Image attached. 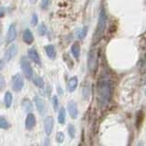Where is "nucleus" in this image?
Masks as SVG:
<instances>
[{"mask_svg":"<svg viewBox=\"0 0 146 146\" xmlns=\"http://www.w3.org/2000/svg\"><path fill=\"white\" fill-rule=\"evenodd\" d=\"M34 100H35V104H36V109H38V111L40 113H42V114L45 113V111H46V103L44 102V100L39 98L38 96H36Z\"/></svg>","mask_w":146,"mask_h":146,"instance_id":"nucleus-15","label":"nucleus"},{"mask_svg":"<svg viewBox=\"0 0 146 146\" xmlns=\"http://www.w3.org/2000/svg\"><path fill=\"white\" fill-rule=\"evenodd\" d=\"M22 108L26 112H31L33 111V104L31 100L27 98H24L22 100Z\"/></svg>","mask_w":146,"mask_h":146,"instance_id":"nucleus-17","label":"nucleus"},{"mask_svg":"<svg viewBox=\"0 0 146 146\" xmlns=\"http://www.w3.org/2000/svg\"><path fill=\"white\" fill-rule=\"evenodd\" d=\"M106 23H107V15L105 9L102 8L100 12L99 15V19H98V24L97 27H96V31L93 36V42L97 43L102 38L104 34L105 29H106Z\"/></svg>","mask_w":146,"mask_h":146,"instance_id":"nucleus-2","label":"nucleus"},{"mask_svg":"<svg viewBox=\"0 0 146 146\" xmlns=\"http://www.w3.org/2000/svg\"><path fill=\"white\" fill-rule=\"evenodd\" d=\"M98 100L99 104L102 109L106 108L110 102H111L112 95V83L111 79L106 76L102 75L100 78L98 82Z\"/></svg>","mask_w":146,"mask_h":146,"instance_id":"nucleus-1","label":"nucleus"},{"mask_svg":"<svg viewBox=\"0 0 146 146\" xmlns=\"http://www.w3.org/2000/svg\"><path fill=\"white\" fill-rule=\"evenodd\" d=\"M45 51H46V54H47V56L49 58L54 59L55 58H56L57 52H56V49H55V47L52 44H49V45L46 46V47H45Z\"/></svg>","mask_w":146,"mask_h":146,"instance_id":"nucleus-16","label":"nucleus"},{"mask_svg":"<svg viewBox=\"0 0 146 146\" xmlns=\"http://www.w3.org/2000/svg\"><path fill=\"white\" fill-rule=\"evenodd\" d=\"M20 64H21V68H22L23 74H24L26 79H27V80L33 79V76H34L33 68H32L29 61L27 60V58L25 57H22Z\"/></svg>","mask_w":146,"mask_h":146,"instance_id":"nucleus-3","label":"nucleus"},{"mask_svg":"<svg viewBox=\"0 0 146 146\" xmlns=\"http://www.w3.org/2000/svg\"><path fill=\"white\" fill-rule=\"evenodd\" d=\"M88 29H89V27H87V26H84L83 27H81L80 30H78L77 36L80 39H83L85 36H87V34H88Z\"/></svg>","mask_w":146,"mask_h":146,"instance_id":"nucleus-21","label":"nucleus"},{"mask_svg":"<svg viewBox=\"0 0 146 146\" xmlns=\"http://www.w3.org/2000/svg\"><path fill=\"white\" fill-rule=\"evenodd\" d=\"M67 109H68V112L70 114V116L72 119H77L78 115H79V111H78V106L75 102H70L67 105Z\"/></svg>","mask_w":146,"mask_h":146,"instance_id":"nucleus-7","label":"nucleus"},{"mask_svg":"<svg viewBox=\"0 0 146 146\" xmlns=\"http://www.w3.org/2000/svg\"><path fill=\"white\" fill-rule=\"evenodd\" d=\"M29 1H30V3H31V4H35L36 1H38V0H29Z\"/></svg>","mask_w":146,"mask_h":146,"instance_id":"nucleus-32","label":"nucleus"},{"mask_svg":"<svg viewBox=\"0 0 146 146\" xmlns=\"http://www.w3.org/2000/svg\"><path fill=\"white\" fill-rule=\"evenodd\" d=\"M38 35L39 36H45L46 33H47V27H46V25L44 23H41L38 27Z\"/></svg>","mask_w":146,"mask_h":146,"instance_id":"nucleus-25","label":"nucleus"},{"mask_svg":"<svg viewBox=\"0 0 146 146\" xmlns=\"http://www.w3.org/2000/svg\"><path fill=\"white\" fill-rule=\"evenodd\" d=\"M23 41L27 45H31L34 42V36L29 29H25L24 33H23Z\"/></svg>","mask_w":146,"mask_h":146,"instance_id":"nucleus-13","label":"nucleus"},{"mask_svg":"<svg viewBox=\"0 0 146 146\" xmlns=\"http://www.w3.org/2000/svg\"><path fill=\"white\" fill-rule=\"evenodd\" d=\"M36 116L33 113H29L26 117V121H25V125H26V129L27 130H32L36 125Z\"/></svg>","mask_w":146,"mask_h":146,"instance_id":"nucleus-10","label":"nucleus"},{"mask_svg":"<svg viewBox=\"0 0 146 146\" xmlns=\"http://www.w3.org/2000/svg\"><path fill=\"white\" fill-rule=\"evenodd\" d=\"M68 135L71 139H74L75 136H76V129L73 124H70L68 126Z\"/></svg>","mask_w":146,"mask_h":146,"instance_id":"nucleus-24","label":"nucleus"},{"mask_svg":"<svg viewBox=\"0 0 146 146\" xmlns=\"http://www.w3.org/2000/svg\"><path fill=\"white\" fill-rule=\"evenodd\" d=\"M58 121L59 124H64L66 122V110L64 108H60L58 114Z\"/></svg>","mask_w":146,"mask_h":146,"instance_id":"nucleus-19","label":"nucleus"},{"mask_svg":"<svg viewBox=\"0 0 146 146\" xmlns=\"http://www.w3.org/2000/svg\"><path fill=\"white\" fill-rule=\"evenodd\" d=\"M44 129L45 132L48 136L52 133L53 131V118L51 116H48L44 120Z\"/></svg>","mask_w":146,"mask_h":146,"instance_id":"nucleus-9","label":"nucleus"},{"mask_svg":"<svg viewBox=\"0 0 146 146\" xmlns=\"http://www.w3.org/2000/svg\"><path fill=\"white\" fill-rule=\"evenodd\" d=\"M24 87V79L20 74H15L12 77V89L16 92H19Z\"/></svg>","mask_w":146,"mask_h":146,"instance_id":"nucleus-5","label":"nucleus"},{"mask_svg":"<svg viewBox=\"0 0 146 146\" xmlns=\"http://www.w3.org/2000/svg\"><path fill=\"white\" fill-rule=\"evenodd\" d=\"M145 95H146V90H145Z\"/></svg>","mask_w":146,"mask_h":146,"instance_id":"nucleus-33","label":"nucleus"},{"mask_svg":"<svg viewBox=\"0 0 146 146\" xmlns=\"http://www.w3.org/2000/svg\"><path fill=\"white\" fill-rule=\"evenodd\" d=\"M52 105H53V109L55 111H58V98L57 95H53L52 97Z\"/></svg>","mask_w":146,"mask_h":146,"instance_id":"nucleus-27","label":"nucleus"},{"mask_svg":"<svg viewBox=\"0 0 146 146\" xmlns=\"http://www.w3.org/2000/svg\"><path fill=\"white\" fill-rule=\"evenodd\" d=\"M5 65H6V61L4 60V58L0 59V71H1L3 68H4Z\"/></svg>","mask_w":146,"mask_h":146,"instance_id":"nucleus-30","label":"nucleus"},{"mask_svg":"<svg viewBox=\"0 0 146 146\" xmlns=\"http://www.w3.org/2000/svg\"><path fill=\"white\" fill-rule=\"evenodd\" d=\"M78 82H79V80H78V78L76 76L74 77H71L70 80H68L67 82V90L68 92H73L78 87Z\"/></svg>","mask_w":146,"mask_h":146,"instance_id":"nucleus-12","label":"nucleus"},{"mask_svg":"<svg viewBox=\"0 0 146 146\" xmlns=\"http://www.w3.org/2000/svg\"><path fill=\"white\" fill-rule=\"evenodd\" d=\"M90 84L87 83L84 87L83 90H82V94H83V97L85 100H88L90 98Z\"/></svg>","mask_w":146,"mask_h":146,"instance_id":"nucleus-22","label":"nucleus"},{"mask_svg":"<svg viewBox=\"0 0 146 146\" xmlns=\"http://www.w3.org/2000/svg\"><path fill=\"white\" fill-rule=\"evenodd\" d=\"M49 6V0H41L40 2V7L43 10H47Z\"/></svg>","mask_w":146,"mask_h":146,"instance_id":"nucleus-29","label":"nucleus"},{"mask_svg":"<svg viewBox=\"0 0 146 146\" xmlns=\"http://www.w3.org/2000/svg\"><path fill=\"white\" fill-rule=\"evenodd\" d=\"M4 7H1L0 8V17H3L4 16Z\"/></svg>","mask_w":146,"mask_h":146,"instance_id":"nucleus-31","label":"nucleus"},{"mask_svg":"<svg viewBox=\"0 0 146 146\" xmlns=\"http://www.w3.org/2000/svg\"><path fill=\"white\" fill-rule=\"evenodd\" d=\"M30 23H31V26H33V27L38 25V17L36 14H33V15H32Z\"/></svg>","mask_w":146,"mask_h":146,"instance_id":"nucleus-28","label":"nucleus"},{"mask_svg":"<svg viewBox=\"0 0 146 146\" xmlns=\"http://www.w3.org/2000/svg\"><path fill=\"white\" fill-rule=\"evenodd\" d=\"M10 127L11 125H10V123H9V121L4 116L0 115V128L3 130H7Z\"/></svg>","mask_w":146,"mask_h":146,"instance_id":"nucleus-20","label":"nucleus"},{"mask_svg":"<svg viewBox=\"0 0 146 146\" xmlns=\"http://www.w3.org/2000/svg\"><path fill=\"white\" fill-rule=\"evenodd\" d=\"M17 46L16 44H12L10 47H9L7 50L6 52H5V55H4V60L6 62H8L10 61L11 59L16 56L17 53Z\"/></svg>","mask_w":146,"mask_h":146,"instance_id":"nucleus-6","label":"nucleus"},{"mask_svg":"<svg viewBox=\"0 0 146 146\" xmlns=\"http://www.w3.org/2000/svg\"><path fill=\"white\" fill-rule=\"evenodd\" d=\"M13 102V96L10 91H7L4 96V103L7 108H10Z\"/></svg>","mask_w":146,"mask_h":146,"instance_id":"nucleus-18","label":"nucleus"},{"mask_svg":"<svg viewBox=\"0 0 146 146\" xmlns=\"http://www.w3.org/2000/svg\"><path fill=\"white\" fill-rule=\"evenodd\" d=\"M17 38V29H16V25L15 24H11L8 27L7 33V43H11Z\"/></svg>","mask_w":146,"mask_h":146,"instance_id":"nucleus-8","label":"nucleus"},{"mask_svg":"<svg viewBox=\"0 0 146 146\" xmlns=\"http://www.w3.org/2000/svg\"><path fill=\"white\" fill-rule=\"evenodd\" d=\"M70 52L76 60H79L80 55V45L78 41H76V42L72 44L71 48H70Z\"/></svg>","mask_w":146,"mask_h":146,"instance_id":"nucleus-14","label":"nucleus"},{"mask_svg":"<svg viewBox=\"0 0 146 146\" xmlns=\"http://www.w3.org/2000/svg\"><path fill=\"white\" fill-rule=\"evenodd\" d=\"M27 55H29V58L34 63L38 64V65H41V60H40L39 55H38L36 48H29V50H27Z\"/></svg>","mask_w":146,"mask_h":146,"instance_id":"nucleus-11","label":"nucleus"},{"mask_svg":"<svg viewBox=\"0 0 146 146\" xmlns=\"http://www.w3.org/2000/svg\"><path fill=\"white\" fill-rule=\"evenodd\" d=\"M33 83L38 88H43L44 87V80L41 77H35L33 79Z\"/></svg>","mask_w":146,"mask_h":146,"instance_id":"nucleus-23","label":"nucleus"},{"mask_svg":"<svg viewBox=\"0 0 146 146\" xmlns=\"http://www.w3.org/2000/svg\"><path fill=\"white\" fill-rule=\"evenodd\" d=\"M64 140H65V135L62 131H58L57 135H56V141H58V143H62Z\"/></svg>","mask_w":146,"mask_h":146,"instance_id":"nucleus-26","label":"nucleus"},{"mask_svg":"<svg viewBox=\"0 0 146 146\" xmlns=\"http://www.w3.org/2000/svg\"><path fill=\"white\" fill-rule=\"evenodd\" d=\"M98 67V55L96 49H91L88 55V68L90 72H95Z\"/></svg>","mask_w":146,"mask_h":146,"instance_id":"nucleus-4","label":"nucleus"}]
</instances>
